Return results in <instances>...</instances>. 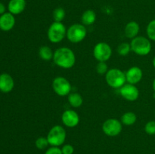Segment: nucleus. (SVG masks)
Returning <instances> with one entry per match:
<instances>
[{
	"instance_id": "nucleus-16",
	"label": "nucleus",
	"mask_w": 155,
	"mask_h": 154,
	"mask_svg": "<svg viewBox=\"0 0 155 154\" xmlns=\"http://www.w3.org/2000/svg\"><path fill=\"white\" fill-rule=\"evenodd\" d=\"M140 30V27L139 24L136 21H130L126 25L125 29H124V33L125 36L128 39H134L136 36H138V34Z\"/></svg>"
},
{
	"instance_id": "nucleus-4",
	"label": "nucleus",
	"mask_w": 155,
	"mask_h": 154,
	"mask_svg": "<svg viewBox=\"0 0 155 154\" xmlns=\"http://www.w3.org/2000/svg\"><path fill=\"white\" fill-rule=\"evenodd\" d=\"M67 30L61 22H53L48 29V39L51 43L57 44L61 42L67 36Z\"/></svg>"
},
{
	"instance_id": "nucleus-23",
	"label": "nucleus",
	"mask_w": 155,
	"mask_h": 154,
	"mask_svg": "<svg viewBox=\"0 0 155 154\" xmlns=\"http://www.w3.org/2000/svg\"><path fill=\"white\" fill-rule=\"evenodd\" d=\"M146 33L150 40L155 41V19L148 23L147 26Z\"/></svg>"
},
{
	"instance_id": "nucleus-13",
	"label": "nucleus",
	"mask_w": 155,
	"mask_h": 154,
	"mask_svg": "<svg viewBox=\"0 0 155 154\" xmlns=\"http://www.w3.org/2000/svg\"><path fill=\"white\" fill-rule=\"evenodd\" d=\"M15 18L10 12L4 13L0 16V29L2 31H9L15 27Z\"/></svg>"
},
{
	"instance_id": "nucleus-30",
	"label": "nucleus",
	"mask_w": 155,
	"mask_h": 154,
	"mask_svg": "<svg viewBox=\"0 0 155 154\" xmlns=\"http://www.w3.org/2000/svg\"><path fill=\"white\" fill-rule=\"evenodd\" d=\"M152 87H153V89H154V92H155V79H154V81H153Z\"/></svg>"
},
{
	"instance_id": "nucleus-14",
	"label": "nucleus",
	"mask_w": 155,
	"mask_h": 154,
	"mask_svg": "<svg viewBox=\"0 0 155 154\" xmlns=\"http://www.w3.org/2000/svg\"><path fill=\"white\" fill-rule=\"evenodd\" d=\"M15 86V82L12 75L8 73L0 75V91L4 93L12 91Z\"/></svg>"
},
{
	"instance_id": "nucleus-12",
	"label": "nucleus",
	"mask_w": 155,
	"mask_h": 154,
	"mask_svg": "<svg viewBox=\"0 0 155 154\" xmlns=\"http://www.w3.org/2000/svg\"><path fill=\"white\" fill-rule=\"evenodd\" d=\"M143 72L139 66H132L126 72L127 82L130 84L136 85L142 80Z\"/></svg>"
},
{
	"instance_id": "nucleus-22",
	"label": "nucleus",
	"mask_w": 155,
	"mask_h": 154,
	"mask_svg": "<svg viewBox=\"0 0 155 154\" xmlns=\"http://www.w3.org/2000/svg\"><path fill=\"white\" fill-rule=\"evenodd\" d=\"M131 51L130 43H127V42H123V43L120 44L117 47V53L120 56L128 55Z\"/></svg>"
},
{
	"instance_id": "nucleus-11",
	"label": "nucleus",
	"mask_w": 155,
	"mask_h": 154,
	"mask_svg": "<svg viewBox=\"0 0 155 154\" xmlns=\"http://www.w3.org/2000/svg\"><path fill=\"white\" fill-rule=\"evenodd\" d=\"M61 120L68 128H75L80 122V116L74 110H67L62 113Z\"/></svg>"
},
{
	"instance_id": "nucleus-25",
	"label": "nucleus",
	"mask_w": 155,
	"mask_h": 154,
	"mask_svg": "<svg viewBox=\"0 0 155 154\" xmlns=\"http://www.w3.org/2000/svg\"><path fill=\"white\" fill-rule=\"evenodd\" d=\"M96 71L100 75H104L108 71V67L106 62H98L96 66Z\"/></svg>"
},
{
	"instance_id": "nucleus-7",
	"label": "nucleus",
	"mask_w": 155,
	"mask_h": 154,
	"mask_svg": "<svg viewBox=\"0 0 155 154\" xmlns=\"http://www.w3.org/2000/svg\"><path fill=\"white\" fill-rule=\"evenodd\" d=\"M52 88L58 96L65 97L71 94L72 86L66 78L63 76H57L52 82Z\"/></svg>"
},
{
	"instance_id": "nucleus-9",
	"label": "nucleus",
	"mask_w": 155,
	"mask_h": 154,
	"mask_svg": "<svg viewBox=\"0 0 155 154\" xmlns=\"http://www.w3.org/2000/svg\"><path fill=\"white\" fill-rule=\"evenodd\" d=\"M123 124L117 119H108L104 122L102 125V131L109 137H115L119 135L122 131Z\"/></svg>"
},
{
	"instance_id": "nucleus-28",
	"label": "nucleus",
	"mask_w": 155,
	"mask_h": 154,
	"mask_svg": "<svg viewBox=\"0 0 155 154\" xmlns=\"http://www.w3.org/2000/svg\"><path fill=\"white\" fill-rule=\"evenodd\" d=\"M45 154H62L61 149L58 146H51L45 151Z\"/></svg>"
},
{
	"instance_id": "nucleus-3",
	"label": "nucleus",
	"mask_w": 155,
	"mask_h": 154,
	"mask_svg": "<svg viewBox=\"0 0 155 154\" xmlns=\"http://www.w3.org/2000/svg\"><path fill=\"white\" fill-rule=\"evenodd\" d=\"M130 45L132 51L139 56L148 55L151 51V41L145 36H136L132 39Z\"/></svg>"
},
{
	"instance_id": "nucleus-2",
	"label": "nucleus",
	"mask_w": 155,
	"mask_h": 154,
	"mask_svg": "<svg viewBox=\"0 0 155 154\" xmlns=\"http://www.w3.org/2000/svg\"><path fill=\"white\" fill-rule=\"evenodd\" d=\"M105 80L107 84L113 88H120L127 83L126 72L117 68L108 69L105 74Z\"/></svg>"
},
{
	"instance_id": "nucleus-19",
	"label": "nucleus",
	"mask_w": 155,
	"mask_h": 154,
	"mask_svg": "<svg viewBox=\"0 0 155 154\" xmlns=\"http://www.w3.org/2000/svg\"><path fill=\"white\" fill-rule=\"evenodd\" d=\"M39 56L42 60L45 61H49L53 59L54 52L50 47L47 45H42L39 49Z\"/></svg>"
},
{
	"instance_id": "nucleus-20",
	"label": "nucleus",
	"mask_w": 155,
	"mask_h": 154,
	"mask_svg": "<svg viewBox=\"0 0 155 154\" xmlns=\"http://www.w3.org/2000/svg\"><path fill=\"white\" fill-rule=\"evenodd\" d=\"M136 120H137V116H136V113L133 112L129 111L124 113L122 116H121L120 122H122L123 125H127V126H130L136 123Z\"/></svg>"
},
{
	"instance_id": "nucleus-15",
	"label": "nucleus",
	"mask_w": 155,
	"mask_h": 154,
	"mask_svg": "<svg viewBox=\"0 0 155 154\" xmlns=\"http://www.w3.org/2000/svg\"><path fill=\"white\" fill-rule=\"evenodd\" d=\"M26 8L25 0H10L8 8L12 14H19L22 13Z\"/></svg>"
},
{
	"instance_id": "nucleus-26",
	"label": "nucleus",
	"mask_w": 155,
	"mask_h": 154,
	"mask_svg": "<svg viewBox=\"0 0 155 154\" xmlns=\"http://www.w3.org/2000/svg\"><path fill=\"white\" fill-rule=\"evenodd\" d=\"M145 131L149 135L155 134V121H149L145 125Z\"/></svg>"
},
{
	"instance_id": "nucleus-10",
	"label": "nucleus",
	"mask_w": 155,
	"mask_h": 154,
	"mask_svg": "<svg viewBox=\"0 0 155 154\" xmlns=\"http://www.w3.org/2000/svg\"><path fill=\"white\" fill-rule=\"evenodd\" d=\"M120 95L125 100L129 101H135L139 98V91L136 85L126 83L120 88Z\"/></svg>"
},
{
	"instance_id": "nucleus-24",
	"label": "nucleus",
	"mask_w": 155,
	"mask_h": 154,
	"mask_svg": "<svg viewBox=\"0 0 155 154\" xmlns=\"http://www.w3.org/2000/svg\"><path fill=\"white\" fill-rule=\"evenodd\" d=\"M36 147L39 149H44L49 145L47 137H39L35 141Z\"/></svg>"
},
{
	"instance_id": "nucleus-5",
	"label": "nucleus",
	"mask_w": 155,
	"mask_h": 154,
	"mask_svg": "<svg viewBox=\"0 0 155 154\" xmlns=\"http://www.w3.org/2000/svg\"><path fill=\"white\" fill-rule=\"evenodd\" d=\"M66 137L67 133L64 127L56 125L49 130L46 137L51 146H60L64 143Z\"/></svg>"
},
{
	"instance_id": "nucleus-8",
	"label": "nucleus",
	"mask_w": 155,
	"mask_h": 154,
	"mask_svg": "<svg viewBox=\"0 0 155 154\" xmlns=\"http://www.w3.org/2000/svg\"><path fill=\"white\" fill-rule=\"evenodd\" d=\"M112 55V48L106 42H98L93 48V56L98 62H106Z\"/></svg>"
},
{
	"instance_id": "nucleus-31",
	"label": "nucleus",
	"mask_w": 155,
	"mask_h": 154,
	"mask_svg": "<svg viewBox=\"0 0 155 154\" xmlns=\"http://www.w3.org/2000/svg\"><path fill=\"white\" fill-rule=\"evenodd\" d=\"M152 63H153V66H154V69H155V57H154V59H153Z\"/></svg>"
},
{
	"instance_id": "nucleus-6",
	"label": "nucleus",
	"mask_w": 155,
	"mask_h": 154,
	"mask_svg": "<svg viewBox=\"0 0 155 154\" xmlns=\"http://www.w3.org/2000/svg\"><path fill=\"white\" fill-rule=\"evenodd\" d=\"M87 35V30L83 24H74L67 30V38L72 43L83 41Z\"/></svg>"
},
{
	"instance_id": "nucleus-27",
	"label": "nucleus",
	"mask_w": 155,
	"mask_h": 154,
	"mask_svg": "<svg viewBox=\"0 0 155 154\" xmlns=\"http://www.w3.org/2000/svg\"><path fill=\"white\" fill-rule=\"evenodd\" d=\"M62 154H73L74 152V148L71 144H64L61 148Z\"/></svg>"
},
{
	"instance_id": "nucleus-17",
	"label": "nucleus",
	"mask_w": 155,
	"mask_h": 154,
	"mask_svg": "<svg viewBox=\"0 0 155 154\" xmlns=\"http://www.w3.org/2000/svg\"><path fill=\"white\" fill-rule=\"evenodd\" d=\"M95 21H96V14L91 9L85 11L81 16L82 24L85 26L92 25Z\"/></svg>"
},
{
	"instance_id": "nucleus-18",
	"label": "nucleus",
	"mask_w": 155,
	"mask_h": 154,
	"mask_svg": "<svg viewBox=\"0 0 155 154\" xmlns=\"http://www.w3.org/2000/svg\"><path fill=\"white\" fill-rule=\"evenodd\" d=\"M68 102H69L70 105L72 106L73 107L78 108L83 105V98L80 94L74 92L68 95Z\"/></svg>"
},
{
	"instance_id": "nucleus-21",
	"label": "nucleus",
	"mask_w": 155,
	"mask_h": 154,
	"mask_svg": "<svg viewBox=\"0 0 155 154\" xmlns=\"http://www.w3.org/2000/svg\"><path fill=\"white\" fill-rule=\"evenodd\" d=\"M66 12L65 10L61 7H58L53 11L52 17L54 22H62L65 18Z\"/></svg>"
},
{
	"instance_id": "nucleus-1",
	"label": "nucleus",
	"mask_w": 155,
	"mask_h": 154,
	"mask_svg": "<svg viewBox=\"0 0 155 154\" xmlns=\"http://www.w3.org/2000/svg\"><path fill=\"white\" fill-rule=\"evenodd\" d=\"M52 60L58 67L71 69L76 63V56L72 49L67 47H61L54 51Z\"/></svg>"
},
{
	"instance_id": "nucleus-29",
	"label": "nucleus",
	"mask_w": 155,
	"mask_h": 154,
	"mask_svg": "<svg viewBox=\"0 0 155 154\" xmlns=\"http://www.w3.org/2000/svg\"><path fill=\"white\" fill-rule=\"evenodd\" d=\"M4 13H5V6L4 5V4L2 2H0V14H3Z\"/></svg>"
}]
</instances>
